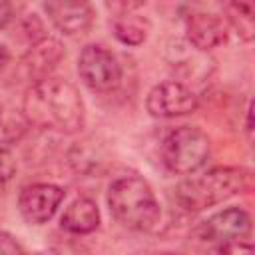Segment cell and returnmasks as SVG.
Instances as JSON below:
<instances>
[{"label": "cell", "instance_id": "cell-9", "mask_svg": "<svg viewBox=\"0 0 255 255\" xmlns=\"http://www.w3.org/2000/svg\"><path fill=\"white\" fill-rule=\"evenodd\" d=\"M44 10L52 20V24L66 36L86 34L94 22V10L88 2L50 0V2H44Z\"/></svg>", "mask_w": 255, "mask_h": 255}, {"label": "cell", "instance_id": "cell-19", "mask_svg": "<svg viewBox=\"0 0 255 255\" xmlns=\"http://www.w3.org/2000/svg\"><path fill=\"white\" fill-rule=\"evenodd\" d=\"M10 18H12V6L8 2L0 0V28L6 26L10 22Z\"/></svg>", "mask_w": 255, "mask_h": 255}, {"label": "cell", "instance_id": "cell-8", "mask_svg": "<svg viewBox=\"0 0 255 255\" xmlns=\"http://www.w3.org/2000/svg\"><path fill=\"white\" fill-rule=\"evenodd\" d=\"M251 217L241 207H227L223 211L207 217L195 231V235L203 241H231L249 235Z\"/></svg>", "mask_w": 255, "mask_h": 255}, {"label": "cell", "instance_id": "cell-10", "mask_svg": "<svg viewBox=\"0 0 255 255\" xmlns=\"http://www.w3.org/2000/svg\"><path fill=\"white\" fill-rule=\"evenodd\" d=\"M64 56H66V52H64V46L60 40L42 36L40 40H36L30 46L22 64L26 68L28 78L34 82H40V80L50 78V74L58 68V64L62 62Z\"/></svg>", "mask_w": 255, "mask_h": 255}, {"label": "cell", "instance_id": "cell-16", "mask_svg": "<svg viewBox=\"0 0 255 255\" xmlns=\"http://www.w3.org/2000/svg\"><path fill=\"white\" fill-rule=\"evenodd\" d=\"M213 255H253V245L241 239H231V241H223Z\"/></svg>", "mask_w": 255, "mask_h": 255}, {"label": "cell", "instance_id": "cell-12", "mask_svg": "<svg viewBox=\"0 0 255 255\" xmlns=\"http://www.w3.org/2000/svg\"><path fill=\"white\" fill-rule=\"evenodd\" d=\"M60 225L62 229L74 233V235H86V233H92L98 229L100 225V209L96 205V201L88 199V197H78L74 199L62 219H60Z\"/></svg>", "mask_w": 255, "mask_h": 255}, {"label": "cell", "instance_id": "cell-15", "mask_svg": "<svg viewBox=\"0 0 255 255\" xmlns=\"http://www.w3.org/2000/svg\"><path fill=\"white\" fill-rule=\"evenodd\" d=\"M28 126L30 124L26 122L22 112H18L12 106L0 102V143L2 145L16 143L18 139H22Z\"/></svg>", "mask_w": 255, "mask_h": 255}, {"label": "cell", "instance_id": "cell-21", "mask_svg": "<svg viewBox=\"0 0 255 255\" xmlns=\"http://www.w3.org/2000/svg\"><path fill=\"white\" fill-rule=\"evenodd\" d=\"M253 104H249V108H247V124H245V129H247V133H249V137H251V133H253Z\"/></svg>", "mask_w": 255, "mask_h": 255}, {"label": "cell", "instance_id": "cell-20", "mask_svg": "<svg viewBox=\"0 0 255 255\" xmlns=\"http://www.w3.org/2000/svg\"><path fill=\"white\" fill-rule=\"evenodd\" d=\"M8 62H10V52H8V48L0 46V72L8 66Z\"/></svg>", "mask_w": 255, "mask_h": 255}, {"label": "cell", "instance_id": "cell-17", "mask_svg": "<svg viewBox=\"0 0 255 255\" xmlns=\"http://www.w3.org/2000/svg\"><path fill=\"white\" fill-rule=\"evenodd\" d=\"M16 173V157L8 149V145L0 143V183H6Z\"/></svg>", "mask_w": 255, "mask_h": 255}, {"label": "cell", "instance_id": "cell-14", "mask_svg": "<svg viewBox=\"0 0 255 255\" xmlns=\"http://www.w3.org/2000/svg\"><path fill=\"white\" fill-rule=\"evenodd\" d=\"M225 12L237 36L245 42H251L255 36V6L249 2H229L225 4Z\"/></svg>", "mask_w": 255, "mask_h": 255}, {"label": "cell", "instance_id": "cell-11", "mask_svg": "<svg viewBox=\"0 0 255 255\" xmlns=\"http://www.w3.org/2000/svg\"><path fill=\"white\" fill-rule=\"evenodd\" d=\"M185 36L193 48L207 52L227 40V26L215 14L195 12L185 20Z\"/></svg>", "mask_w": 255, "mask_h": 255}, {"label": "cell", "instance_id": "cell-22", "mask_svg": "<svg viewBox=\"0 0 255 255\" xmlns=\"http://www.w3.org/2000/svg\"><path fill=\"white\" fill-rule=\"evenodd\" d=\"M24 255H58V253L52 249H44V251H34V253H24Z\"/></svg>", "mask_w": 255, "mask_h": 255}, {"label": "cell", "instance_id": "cell-3", "mask_svg": "<svg viewBox=\"0 0 255 255\" xmlns=\"http://www.w3.org/2000/svg\"><path fill=\"white\" fill-rule=\"evenodd\" d=\"M249 179L251 175L243 167H213L181 181L175 189V199L187 211H201L243 193L249 187Z\"/></svg>", "mask_w": 255, "mask_h": 255}, {"label": "cell", "instance_id": "cell-13", "mask_svg": "<svg viewBox=\"0 0 255 255\" xmlns=\"http://www.w3.org/2000/svg\"><path fill=\"white\" fill-rule=\"evenodd\" d=\"M139 4H126L128 12H122L114 18L112 28L114 36L128 46H139L147 38V20L141 16H135L129 12V8H137Z\"/></svg>", "mask_w": 255, "mask_h": 255}, {"label": "cell", "instance_id": "cell-7", "mask_svg": "<svg viewBox=\"0 0 255 255\" xmlns=\"http://www.w3.org/2000/svg\"><path fill=\"white\" fill-rule=\"evenodd\" d=\"M66 191L54 183H32L20 191L18 209L28 223L42 225L58 211Z\"/></svg>", "mask_w": 255, "mask_h": 255}, {"label": "cell", "instance_id": "cell-23", "mask_svg": "<svg viewBox=\"0 0 255 255\" xmlns=\"http://www.w3.org/2000/svg\"><path fill=\"white\" fill-rule=\"evenodd\" d=\"M161 255H181V253H173V251H167V253H161Z\"/></svg>", "mask_w": 255, "mask_h": 255}, {"label": "cell", "instance_id": "cell-2", "mask_svg": "<svg viewBox=\"0 0 255 255\" xmlns=\"http://www.w3.org/2000/svg\"><path fill=\"white\" fill-rule=\"evenodd\" d=\"M108 205L116 221L131 231H149L161 217L153 189L137 175L116 179L108 189Z\"/></svg>", "mask_w": 255, "mask_h": 255}, {"label": "cell", "instance_id": "cell-5", "mask_svg": "<svg viewBox=\"0 0 255 255\" xmlns=\"http://www.w3.org/2000/svg\"><path fill=\"white\" fill-rule=\"evenodd\" d=\"M78 74L82 82L100 94L116 90L122 82V66L118 58L100 44H88L78 58Z\"/></svg>", "mask_w": 255, "mask_h": 255}, {"label": "cell", "instance_id": "cell-4", "mask_svg": "<svg viewBox=\"0 0 255 255\" xmlns=\"http://www.w3.org/2000/svg\"><path fill=\"white\" fill-rule=\"evenodd\" d=\"M211 155V143L203 129L179 126L161 143V161L175 175H189L201 169Z\"/></svg>", "mask_w": 255, "mask_h": 255}, {"label": "cell", "instance_id": "cell-1", "mask_svg": "<svg viewBox=\"0 0 255 255\" xmlns=\"http://www.w3.org/2000/svg\"><path fill=\"white\" fill-rule=\"evenodd\" d=\"M22 114L30 126L60 133L84 128V102L78 88L64 78L34 82L22 98Z\"/></svg>", "mask_w": 255, "mask_h": 255}, {"label": "cell", "instance_id": "cell-6", "mask_svg": "<svg viewBox=\"0 0 255 255\" xmlns=\"http://www.w3.org/2000/svg\"><path fill=\"white\" fill-rule=\"evenodd\" d=\"M197 96L181 82L167 80L153 86L147 94L145 108L153 118H177L197 110Z\"/></svg>", "mask_w": 255, "mask_h": 255}, {"label": "cell", "instance_id": "cell-18", "mask_svg": "<svg viewBox=\"0 0 255 255\" xmlns=\"http://www.w3.org/2000/svg\"><path fill=\"white\" fill-rule=\"evenodd\" d=\"M0 255H24V249L14 235L0 231Z\"/></svg>", "mask_w": 255, "mask_h": 255}]
</instances>
